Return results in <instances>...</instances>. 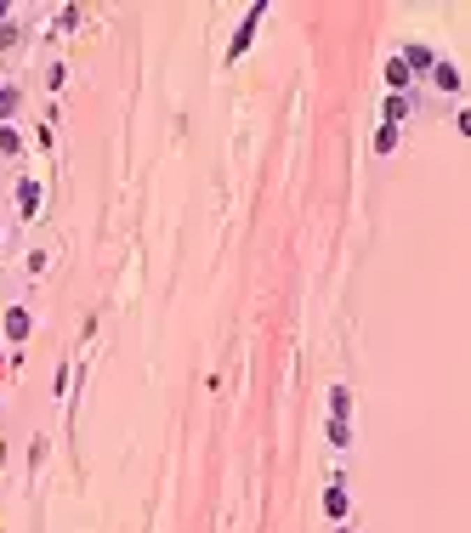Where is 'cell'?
Returning a JSON list of instances; mask_svg holds the SVG:
<instances>
[{"instance_id":"6da1fadb","label":"cell","mask_w":471,"mask_h":533,"mask_svg":"<svg viewBox=\"0 0 471 533\" xmlns=\"http://www.w3.org/2000/svg\"><path fill=\"white\" fill-rule=\"evenodd\" d=\"M398 63H403V68H432L438 57H432V52H426V46H409V52H403Z\"/></svg>"},{"instance_id":"7a4b0ae2","label":"cell","mask_w":471,"mask_h":533,"mask_svg":"<svg viewBox=\"0 0 471 533\" xmlns=\"http://www.w3.org/2000/svg\"><path fill=\"white\" fill-rule=\"evenodd\" d=\"M432 74H438L443 91H460V68H454V63H432Z\"/></svg>"},{"instance_id":"3957f363","label":"cell","mask_w":471,"mask_h":533,"mask_svg":"<svg viewBox=\"0 0 471 533\" xmlns=\"http://www.w3.org/2000/svg\"><path fill=\"white\" fill-rule=\"evenodd\" d=\"M6 335L23 340V335H29V313H17V306H12V313H6Z\"/></svg>"},{"instance_id":"277c9868","label":"cell","mask_w":471,"mask_h":533,"mask_svg":"<svg viewBox=\"0 0 471 533\" xmlns=\"http://www.w3.org/2000/svg\"><path fill=\"white\" fill-rule=\"evenodd\" d=\"M17 204H23V216H34V204H40V188H34V182H23V188H17Z\"/></svg>"},{"instance_id":"5b68a950","label":"cell","mask_w":471,"mask_h":533,"mask_svg":"<svg viewBox=\"0 0 471 533\" xmlns=\"http://www.w3.org/2000/svg\"><path fill=\"white\" fill-rule=\"evenodd\" d=\"M387 85H392V91H403V85H409V68H403V63H387Z\"/></svg>"},{"instance_id":"8992f818","label":"cell","mask_w":471,"mask_h":533,"mask_svg":"<svg viewBox=\"0 0 471 533\" xmlns=\"http://www.w3.org/2000/svg\"><path fill=\"white\" fill-rule=\"evenodd\" d=\"M324 505H329V516H347V494H341V482L329 488V500H324Z\"/></svg>"},{"instance_id":"52a82bcc","label":"cell","mask_w":471,"mask_h":533,"mask_svg":"<svg viewBox=\"0 0 471 533\" xmlns=\"http://www.w3.org/2000/svg\"><path fill=\"white\" fill-rule=\"evenodd\" d=\"M6 114H17V91H0V119Z\"/></svg>"},{"instance_id":"ba28073f","label":"cell","mask_w":471,"mask_h":533,"mask_svg":"<svg viewBox=\"0 0 471 533\" xmlns=\"http://www.w3.org/2000/svg\"><path fill=\"white\" fill-rule=\"evenodd\" d=\"M0 153H17V130H0Z\"/></svg>"}]
</instances>
